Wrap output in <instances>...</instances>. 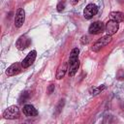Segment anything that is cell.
Returning a JSON list of instances; mask_svg holds the SVG:
<instances>
[{
    "mask_svg": "<svg viewBox=\"0 0 124 124\" xmlns=\"http://www.w3.org/2000/svg\"><path fill=\"white\" fill-rule=\"evenodd\" d=\"M22 112L25 116L28 117H34L38 115V110L32 105H25L22 108Z\"/></svg>",
    "mask_w": 124,
    "mask_h": 124,
    "instance_id": "cell-10",
    "label": "cell"
},
{
    "mask_svg": "<svg viewBox=\"0 0 124 124\" xmlns=\"http://www.w3.org/2000/svg\"><path fill=\"white\" fill-rule=\"evenodd\" d=\"M36 56H37V51H36V50H31V51L26 55V57L22 60V62H21L22 68H23V69H26V68H28L29 66H31V65L33 64V62L35 61Z\"/></svg>",
    "mask_w": 124,
    "mask_h": 124,
    "instance_id": "cell-7",
    "label": "cell"
},
{
    "mask_svg": "<svg viewBox=\"0 0 124 124\" xmlns=\"http://www.w3.org/2000/svg\"><path fill=\"white\" fill-rule=\"evenodd\" d=\"M68 67H69L68 62H63L62 64H60V66L58 67L57 72H56V78L57 79H61L65 76L66 72L68 71Z\"/></svg>",
    "mask_w": 124,
    "mask_h": 124,
    "instance_id": "cell-11",
    "label": "cell"
},
{
    "mask_svg": "<svg viewBox=\"0 0 124 124\" xmlns=\"http://www.w3.org/2000/svg\"><path fill=\"white\" fill-rule=\"evenodd\" d=\"M78 1H79V0H70V2H71V4H72L73 6H75V5H77Z\"/></svg>",
    "mask_w": 124,
    "mask_h": 124,
    "instance_id": "cell-21",
    "label": "cell"
},
{
    "mask_svg": "<svg viewBox=\"0 0 124 124\" xmlns=\"http://www.w3.org/2000/svg\"><path fill=\"white\" fill-rule=\"evenodd\" d=\"M118 28H119V23H118V22L113 21V20H108V21L106 23L105 30H106L107 34L112 36V35H114V34L118 31Z\"/></svg>",
    "mask_w": 124,
    "mask_h": 124,
    "instance_id": "cell-8",
    "label": "cell"
},
{
    "mask_svg": "<svg viewBox=\"0 0 124 124\" xmlns=\"http://www.w3.org/2000/svg\"><path fill=\"white\" fill-rule=\"evenodd\" d=\"M21 68H22L21 63L19 64V63L16 62V63L12 64L11 66H9V67L7 68V70H6V75H7L8 77H13V76H16V75H17V74L20 72Z\"/></svg>",
    "mask_w": 124,
    "mask_h": 124,
    "instance_id": "cell-9",
    "label": "cell"
},
{
    "mask_svg": "<svg viewBox=\"0 0 124 124\" xmlns=\"http://www.w3.org/2000/svg\"><path fill=\"white\" fill-rule=\"evenodd\" d=\"M78 67H79V60L76 61L75 63H73L71 65H69V67H68V75H69V77H74L76 75V73L78 72Z\"/></svg>",
    "mask_w": 124,
    "mask_h": 124,
    "instance_id": "cell-14",
    "label": "cell"
},
{
    "mask_svg": "<svg viewBox=\"0 0 124 124\" xmlns=\"http://www.w3.org/2000/svg\"><path fill=\"white\" fill-rule=\"evenodd\" d=\"M105 27H106V25L102 21H94L93 23H91L89 25L88 32H89V34L97 35V34H100V33L104 32Z\"/></svg>",
    "mask_w": 124,
    "mask_h": 124,
    "instance_id": "cell-3",
    "label": "cell"
},
{
    "mask_svg": "<svg viewBox=\"0 0 124 124\" xmlns=\"http://www.w3.org/2000/svg\"><path fill=\"white\" fill-rule=\"evenodd\" d=\"M109 18L110 20L116 21V22H123L124 21V13L121 12H112L109 15Z\"/></svg>",
    "mask_w": 124,
    "mask_h": 124,
    "instance_id": "cell-12",
    "label": "cell"
},
{
    "mask_svg": "<svg viewBox=\"0 0 124 124\" xmlns=\"http://www.w3.org/2000/svg\"><path fill=\"white\" fill-rule=\"evenodd\" d=\"M105 88H106V86H105V85L93 86V87H91V88L89 89V93H90L91 95H93V96H96V95L100 94V93H101Z\"/></svg>",
    "mask_w": 124,
    "mask_h": 124,
    "instance_id": "cell-15",
    "label": "cell"
},
{
    "mask_svg": "<svg viewBox=\"0 0 124 124\" xmlns=\"http://www.w3.org/2000/svg\"><path fill=\"white\" fill-rule=\"evenodd\" d=\"M111 40H112L111 36L108 35V34H107V35L103 36L102 38H100L98 41H96L95 44L93 45V46L91 47V49L93 51H95V52H98L101 48H103L104 46H106L107 45H108L111 42Z\"/></svg>",
    "mask_w": 124,
    "mask_h": 124,
    "instance_id": "cell-1",
    "label": "cell"
},
{
    "mask_svg": "<svg viewBox=\"0 0 124 124\" xmlns=\"http://www.w3.org/2000/svg\"><path fill=\"white\" fill-rule=\"evenodd\" d=\"M24 19H25V12L22 8L17 9L16 13V16H15V26L16 28H19L23 25L24 23Z\"/></svg>",
    "mask_w": 124,
    "mask_h": 124,
    "instance_id": "cell-6",
    "label": "cell"
},
{
    "mask_svg": "<svg viewBox=\"0 0 124 124\" xmlns=\"http://www.w3.org/2000/svg\"><path fill=\"white\" fill-rule=\"evenodd\" d=\"M65 6H66V3H65V1L63 0V1H60V2L57 4V6H56V9H57V11L60 13V12H62V11H64V9H65Z\"/></svg>",
    "mask_w": 124,
    "mask_h": 124,
    "instance_id": "cell-17",
    "label": "cell"
},
{
    "mask_svg": "<svg viewBox=\"0 0 124 124\" xmlns=\"http://www.w3.org/2000/svg\"><path fill=\"white\" fill-rule=\"evenodd\" d=\"M29 98V93L28 92H24L21 95V100H23V102H25V100H27Z\"/></svg>",
    "mask_w": 124,
    "mask_h": 124,
    "instance_id": "cell-19",
    "label": "cell"
},
{
    "mask_svg": "<svg viewBox=\"0 0 124 124\" xmlns=\"http://www.w3.org/2000/svg\"><path fill=\"white\" fill-rule=\"evenodd\" d=\"M19 108L17 106H10L8 107L4 112H3V117L5 119H16L19 117Z\"/></svg>",
    "mask_w": 124,
    "mask_h": 124,
    "instance_id": "cell-2",
    "label": "cell"
},
{
    "mask_svg": "<svg viewBox=\"0 0 124 124\" xmlns=\"http://www.w3.org/2000/svg\"><path fill=\"white\" fill-rule=\"evenodd\" d=\"M89 41H90V39H89V37H88L87 35L82 36V37H81V39H80V42H81V44H83V45L88 44V42H89Z\"/></svg>",
    "mask_w": 124,
    "mask_h": 124,
    "instance_id": "cell-18",
    "label": "cell"
},
{
    "mask_svg": "<svg viewBox=\"0 0 124 124\" xmlns=\"http://www.w3.org/2000/svg\"><path fill=\"white\" fill-rule=\"evenodd\" d=\"M30 44H31V39L29 37H27L26 35H22L17 39V41L16 43V46L17 47V49L23 50L26 47H28L30 46Z\"/></svg>",
    "mask_w": 124,
    "mask_h": 124,
    "instance_id": "cell-5",
    "label": "cell"
},
{
    "mask_svg": "<svg viewBox=\"0 0 124 124\" xmlns=\"http://www.w3.org/2000/svg\"><path fill=\"white\" fill-rule=\"evenodd\" d=\"M53 90H54V85H53V84H50V85L48 86V94L52 93Z\"/></svg>",
    "mask_w": 124,
    "mask_h": 124,
    "instance_id": "cell-20",
    "label": "cell"
},
{
    "mask_svg": "<svg viewBox=\"0 0 124 124\" xmlns=\"http://www.w3.org/2000/svg\"><path fill=\"white\" fill-rule=\"evenodd\" d=\"M97 13H98V7L95 4L90 3L83 10V16L85 19H91L94 16L97 15Z\"/></svg>",
    "mask_w": 124,
    "mask_h": 124,
    "instance_id": "cell-4",
    "label": "cell"
},
{
    "mask_svg": "<svg viewBox=\"0 0 124 124\" xmlns=\"http://www.w3.org/2000/svg\"><path fill=\"white\" fill-rule=\"evenodd\" d=\"M78 53H79V49L78 47H75L72 49L70 56H69V61H68V65H71L73 63H75L76 61L78 60Z\"/></svg>",
    "mask_w": 124,
    "mask_h": 124,
    "instance_id": "cell-13",
    "label": "cell"
},
{
    "mask_svg": "<svg viewBox=\"0 0 124 124\" xmlns=\"http://www.w3.org/2000/svg\"><path fill=\"white\" fill-rule=\"evenodd\" d=\"M64 104H65V100H64V99L60 100V102L58 103V105H57V107H56V110H55V114H56V115L61 112V110H62V108H63V107H64Z\"/></svg>",
    "mask_w": 124,
    "mask_h": 124,
    "instance_id": "cell-16",
    "label": "cell"
}]
</instances>
